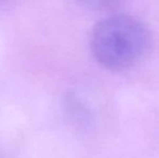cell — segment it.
Here are the masks:
<instances>
[{
	"instance_id": "obj_1",
	"label": "cell",
	"mask_w": 159,
	"mask_h": 158,
	"mask_svg": "<svg viewBox=\"0 0 159 158\" xmlns=\"http://www.w3.org/2000/svg\"><path fill=\"white\" fill-rule=\"evenodd\" d=\"M152 35L136 17L116 14L100 21L90 37L93 57L102 67L114 72L135 66L147 55Z\"/></svg>"
},
{
	"instance_id": "obj_2",
	"label": "cell",
	"mask_w": 159,
	"mask_h": 158,
	"mask_svg": "<svg viewBox=\"0 0 159 158\" xmlns=\"http://www.w3.org/2000/svg\"><path fill=\"white\" fill-rule=\"evenodd\" d=\"M76 1L91 10L104 11L117 8L126 0H76Z\"/></svg>"
}]
</instances>
